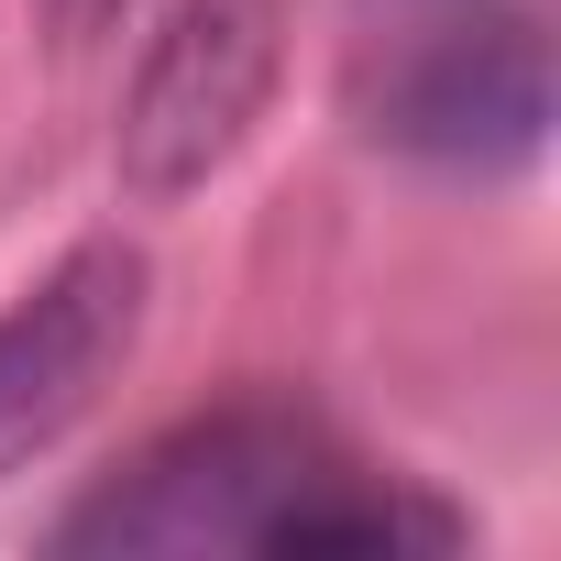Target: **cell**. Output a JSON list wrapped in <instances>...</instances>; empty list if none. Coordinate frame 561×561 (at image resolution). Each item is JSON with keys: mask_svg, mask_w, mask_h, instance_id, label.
I'll return each instance as SVG.
<instances>
[{"mask_svg": "<svg viewBox=\"0 0 561 561\" xmlns=\"http://www.w3.org/2000/svg\"><path fill=\"white\" fill-rule=\"evenodd\" d=\"M473 517L419 495L408 473L353 462L309 408H209L144 440L67 528L56 550L100 561H198V550H275V561H408L462 550Z\"/></svg>", "mask_w": 561, "mask_h": 561, "instance_id": "obj_1", "label": "cell"}, {"mask_svg": "<svg viewBox=\"0 0 561 561\" xmlns=\"http://www.w3.org/2000/svg\"><path fill=\"white\" fill-rule=\"evenodd\" d=\"M275 34H287V12L275 0H176L165 34L144 45L133 67V100H122V198L133 209H176L198 198L264 122L275 100Z\"/></svg>", "mask_w": 561, "mask_h": 561, "instance_id": "obj_2", "label": "cell"}, {"mask_svg": "<svg viewBox=\"0 0 561 561\" xmlns=\"http://www.w3.org/2000/svg\"><path fill=\"white\" fill-rule=\"evenodd\" d=\"M144 320H154V264L122 231L56 253L34 287L0 309V484L23 462H45L122 386V364L144 353Z\"/></svg>", "mask_w": 561, "mask_h": 561, "instance_id": "obj_3", "label": "cell"}, {"mask_svg": "<svg viewBox=\"0 0 561 561\" xmlns=\"http://www.w3.org/2000/svg\"><path fill=\"white\" fill-rule=\"evenodd\" d=\"M375 144L440 176H517L550 144V34L528 12H473L408 45L375 89Z\"/></svg>", "mask_w": 561, "mask_h": 561, "instance_id": "obj_4", "label": "cell"}, {"mask_svg": "<svg viewBox=\"0 0 561 561\" xmlns=\"http://www.w3.org/2000/svg\"><path fill=\"white\" fill-rule=\"evenodd\" d=\"M122 12H133V0H56V23H67V34H111Z\"/></svg>", "mask_w": 561, "mask_h": 561, "instance_id": "obj_5", "label": "cell"}]
</instances>
